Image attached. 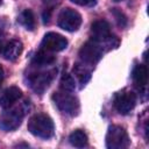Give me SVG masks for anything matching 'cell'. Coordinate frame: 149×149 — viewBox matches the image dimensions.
Returning <instances> with one entry per match:
<instances>
[{"instance_id":"25","label":"cell","mask_w":149,"mask_h":149,"mask_svg":"<svg viewBox=\"0 0 149 149\" xmlns=\"http://www.w3.org/2000/svg\"><path fill=\"white\" fill-rule=\"evenodd\" d=\"M1 49H3V48L1 47V43H0V51H1Z\"/></svg>"},{"instance_id":"22","label":"cell","mask_w":149,"mask_h":149,"mask_svg":"<svg viewBox=\"0 0 149 149\" xmlns=\"http://www.w3.org/2000/svg\"><path fill=\"white\" fill-rule=\"evenodd\" d=\"M6 28V22L3 20H0V34H2V31Z\"/></svg>"},{"instance_id":"13","label":"cell","mask_w":149,"mask_h":149,"mask_svg":"<svg viewBox=\"0 0 149 149\" xmlns=\"http://www.w3.org/2000/svg\"><path fill=\"white\" fill-rule=\"evenodd\" d=\"M55 61H56V57L54 56L52 52L47 51L44 49H40L36 52V55L33 57V65L36 68H44L54 64Z\"/></svg>"},{"instance_id":"21","label":"cell","mask_w":149,"mask_h":149,"mask_svg":"<svg viewBox=\"0 0 149 149\" xmlns=\"http://www.w3.org/2000/svg\"><path fill=\"white\" fill-rule=\"evenodd\" d=\"M50 10H51V9H45V12L43 13V22H44V23H48V22H49V19H50Z\"/></svg>"},{"instance_id":"4","label":"cell","mask_w":149,"mask_h":149,"mask_svg":"<svg viewBox=\"0 0 149 149\" xmlns=\"http://www.w3.org/2000/svg\"><path fill=\"white\" fill-rule=\"evenodd\" d=\"M55 70H34L27 74V85L36 93L42 94L54 79Z\"/></svg>"},{"instance_id":"5","label":"cell","mask_w":149,"mask_h":149,"mask_svg":"<svg viewBox=\"0 0 149 149\" xmlns=\"http://www.w3.org/2000/svg\"><path fill=\"white\" fill-rule=\"evenodd\" d=\"M52 100L57 108L68 115H77L79 112V100L71 94V92L66 91H58L55 92L52 95Z\"/></svg>"},{"instance_id":"26","label":"cell","mask_w":149,"mask_h":149,"mask_svg":"<svg viewBox=\"0 0 149 149\" xmlns=\"http://www.w3.org/2000/svg\"><path fill=\"white\" fill-rule=\"evenodd\" d=\"M114 1H116V2H118V1H122V0H114Z\"/></svg>"},{"instance_id":"8","label":"cell","mask_w":149,"mask_h":149,"mask_svg":"<svg viewBox=\"0 0 149 149\" xmlns=\"http://www.w3.org/2000/svg\"><path fill=\"white\" fill-rule=\"evenodd\" d=\"M58 26L66 31H76L81 24V15L71 8H63L57 19Z\"/></svg>"},{"instance_id":"14","label":"cell","mask_w":149,"mask_h":149,"mask_svg":"<svg viewBox=\"0 0 149 149\" xmlns=\"http://www.w3.org/2000/svg\"><path fill=\"white\" fill-rule=\"evenodd\" d=\"M132 77H133V81H134L135 86L139 90L146 88V85L148 81V71H147L146 65H143V64L135 65Z\"/></svg>"},{"instance_id":"10","label":"cell","mask_w":149,"mask_h":149,"mask_svg":"<svg viewBox=\"0 0 149 149\" xmlns=\"http://www.w3.org/2000/svg\"><path fill=\"white\" fill-rule=\"evenodd\" d=\"M68 47V40L57 33H47L41 42V49L50 52H58Z\"/></svg>"},{"instance_id":"16","label":"cell","mask_w":149,"mask_h":149,"mask_svg":"<svg viewBox=\"0 0 149 149\" xmlns=\"http://www.w3.org/2000/svg\"><path fill=\"white\" fill-rule=\"evenodd\" d=\"M17 22L23 26L27 30H34L35 28V15L30 9H24L20 13L17 17Z\"/></svg>"},{"instance_id":"7","label":"cell","mask_w":149,"mask_h":149,"mask_svg":"<svg viewBox=\"0 0 149 149\" xmlns=\"http://www.w3.org/2000/svg\"><path fill=\"white\" fill-rule=\"evenodd\" d=\"M104 51L105 48L102 47L101 43L91 40L85 44H83V47L79 50V57L81 63L86 65H94L100 61V58L104 55Z\"/></svg>"},{"instance_id":"2","label":"cell","mask_w":149,"mask_h":149,"mask_svg":"<svg viewBox=\"0 0 149 149\" xmlns=\"http://www.w3.org/2000/svg\"><path fill=\"white\" fill-rule=\"evenodd\" d=\"M91 40L101 43L105 50L116 48L119 43H113L115 36L111 35V26L106 20H97L91 26Z\"/></svg>"},{"instance_id":"20","label":"cell","mask_w":149,"mask_h":149,"mask_svg":"<svg viewBox=\"0 0 149 149\" xmlns=\"http://www.w3.org/2000/svg\"><path fill=\"white\" fill-rule=\"evenodd\" d=\"M70 1L81 7H93L98 2V0H70Z\"/></svg>"},{"instance_id":"1","label":"cell","mask_w":149,"mask_h":149,"mask_svg":"<svg viewBox=\"0 0 149 149\" xmlns=\"http://www.w3.org/2000/svg\"><path fill=\"white\" fill-rule=\"evenodd\" d=\"M29 108L30 105L28 100H24L20 105H13L7 108V111L0 116V128L5 132H12L19 128Z\"/></svg>"},{"instance_id":"18","label":"cell","mask_w":149,"mask_h":149,"mask_svg":"<svg viewBox=\"0 0 149 149\" xmlns=\"http://www.w3.org/2000/svg\"><path fill=\"white\" fill-rule=\"evenodd\" d=\"M59 86H61V90H63V91L73 92L76 88V80L70 73H64L61 78Z\"/></svg>"},{"instance_id":"11","label":"cell","mask_w":149,"mask_h":149,"mask_svg":"<svg viewBox=\"0 0 149 149\" xmlns=\"http://www.w3.org/2000/svg\"><path fill=\"white\" fill-rule=\"evenodd\" d=\"M21 97H22L21 90L16 86H10L2 92V94L0 97V106L2 108L7 109L10 106H13Z\"/></svg>"},{"instance_id":"3","label":"cell","mask_w":149,"mask_h":149,"mask_svg":"<svg viewBox=\"0 0 149 149\" xmlns=\"http://www.w3.org/2000/svg\"><path fill=\"white\" fill-rule=\"evenodd\" d=\"M28 130L41 139H50L54 135V122L47 114H35L28 121Z\"/></svg>"},{"instance_id":"17","label":"cell","mask_w":149,"mask_h":149,"mask_svg":"<svg viewBox=\"0 0 149 149\" xmlns=\"http://www.w3.org/2000/svg\"><path fill=\"white\" fill-rule=\"evenodd\" d=\"M69 141L71 146L76 148H85L87 147V143H88L86 134L80 129H76L74 132H72L69 136Z\"/></svg>"},{"instance_id":"23","label":"cell","mask_w":149,"mask_h":149,"mask_svg":"<svg viewBox=\"0 0 149 149\" xmlns=\"http://www.w3.org/2000/svg\"><path fill=\"white\" fill-rule=\"evenodd\" d=\"M2 80H3V70H2V68L0 66V85H1Z\"/></svg>"},{"instance_id":"27","label":"cell","mask_w":149,"mask_h":149,"mask_svg":"<svg viewBox=\"0 0 149 149\" xmlns=\"http://www.w3.org/2000/svg\"><path fill=\"white\" fill-rule=\"evenodd\" d=\"M0 3H1V0H0Z\"/></svg>"},{"instance_id":"12","label":"cell","mask_w":149,"mask_h":149,"mask_svg":"<svg viewBox=\"0 0 149 149\" xmlns=\"http://www.w3.org/2000/svg\"><path fill=\"white\" fill-rule=\"evenodd\" d=\"M23 50L22 42L19 40H10L7 42L2 49V55L7 61H15L19 58Z\"/></svg>"},{"instance_id":"6","label":"cell","mask_w":149,"mask_h":149,"mask_svg":"<svg viewBox=\"0 0 149 149\" xmlns=\"http://www.w3.org/2000/svg\"><path fill=\"white\" fill-rule=\"evenodd\" d=\"M129 146V137L121 126H109L106 134V147L108 149H125Z\"/></svg>"},{"instance_id":"15","label":"cell","mask_w":149,"mask_h":149,"mask_svg":"<svg viewBox=\"0 0 149 149\" xmlns=\"http://www.w3.org/2000/svg\"><path fill=\"white\" fill-rule=\"evenodd\" d=\"M73 73L77 77L80 86H85L88 80L91 79V70L88 69V65L84 64V63H77L73 66Z\"/></svg>"},{"instance_id":"24","label":"cell","mask_w":149,"mask_h":149,"mask_svg":"<svg viewBox=\"0 0 149 149\" xmlns=\"http://www.w3.org/2000/svg\"><path fill=\"white\" fill-rule=\"evenodd\" d=\"M43 1H44L45 3H52V2L55 1V0H43Z\"/></svg>"},{"instance_id":"9","label":"cell","mask_w":149,"mask_h":149,"mask_svg":"<svg viewBox=\"0 0 149 149\" xmlns=\"http://www.w3.org/2000/svg\"><path fill=\"white\" fill-rule=\"evenodd\" d=\"M136 105V95L129 90H122L114 97V107L120 114L130 113Z\"/></svg>"},{"instance_id":"19","label":"cell","mask_w":149,"mask_h":149,"mask_svg":"<svg viewBox=\"0 0 149 149\" xmlns=\"http://www.w3.org/2000/svg\"><path fill=\"white\" fill-rule=\"evenodd\" d=\"M112 13H113V15H114V17L116 20L118 26L121 27V28L126 27V24H127V17H126V15L122 12H120L118 8H113Z\"/></svg>"}]
</instances>
